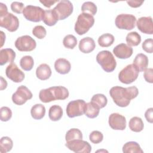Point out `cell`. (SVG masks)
Here are the masks:
<instances>
[{"label":"cell","mask_w":153,"mask_h":153,"mask_svg":"<svg viewBox=\"0 0 153 153\" xmlns=\"http://www.w3.org/2000/svg\"><path fill=\"white\" fill-rule=\"evenodd\" d=\"M143 77L145 81L149 83L153 82V69L152 68H148L144 71Z\"/></svg>","instance_id":"b9f144b4"},{"label":"cell","mask_w":153,"mask_h":153,"mask_svg":"<svg viewBox=\"0 0 153 153\" xmlns=\"http://www.w3.org/2000/svg\"><path fill=\"white\" fill-rule=\"evenodd\" d=\"M123 152L124 153H143V151L138 143L134 141H130L123 145Z\"/></svg>","instance_id":"4316f807"},{"label":"cell","mask_w":153,"mask_h":153,"mask_svg":"<svg viewBox=\"0 0 153 153\" xmlns=\"http://www.w3.org/2000/svg\"><path fill=\"white\" fill-rule=\"evenodd\" d=\"M0 33H1V47H2L3 45H4V43L5 41V35L4 34V32L2 31V30L0 32Z\"/></svg>","instance_id":"c3c4849f"},{"label":"cell","mask_w":153,"mask_h":153,"mask_svg":"<svg viewBox=\"0 0 153 153\" xmlns=\"http://www.w3.org/2000/svg\"><path fill=\"white\" fill-rule=\"evenodd\" d=\"M63 109L61 106L54 105L51 106L48 111V117L53 121H57L63 116Z\"/></svg>","instance_id":"d4e9b609"},{"label":"cell","mask_w":153,"mask_h":153,"mask_svg":"<svg viewBox=\"0 0 153 153\" xmlns=\"http://www.w3.org/2000/svg\"><path fill=\"white\" fill-rule=\"evenodd\" d=\"M58 20V16L53 9L45 11L42 21L46 25L48 26H54L57 23Z\"/></svg>","instance_id":"603a6c76"},{"label":"cell","mask_w":153,"mask_h":153,"mask_svg":"<svg viewBox=\"0 0 153 153\" xmlns=\"http://www.w3.org/2000/svg\"><path fill=\"white\" fill-rule=\"evenodd\" d=\"M95 47V42L91 37H85L82 38L79 41L78 45L79 50L83 53H90L94 50Z\"/></svg>","instance_id":"ac0fdd59"},{"label":"cell","mask_w":153,"mask_h":153,"mask_svg":"<svg viewBox=\"0 0 153 153\" xmlns=\"http://www.w3.org/2000/svg\"><path fill=\"white\" fill-rule=\"evenodd\" d=\"M139 72L133 64L128 65L120 72L118 79L123 84H130L137 78Z\"/></svg>","instance_id":"5b68a950"},{"label":"cell","mask_w":153,"mask_h":153,"mask_svg":"<svg viewBox=\"0 0 153 153\" xmlns=\"http://www.w3.org/2000/svg\"><path fill=\"white\" fill-rule=\"evenodd\" d=\"M86 103L84 100L78 99L71 101L66 106V114L69 118L82 115L85 112Z\"/></svg>","instance_id":"52a82bcc"},{"label":"cell","mask_w":153,"mask_h":153,"mask_svg":"<svg viewBox=\"0 0 153 153\" xmlns=\"http://www.w3.org/2000/svg\"><path fill=\"white\" fill-rule=\"evenodd\" d=\"M65 146L74 152L90 153L91 151V146L90 143L82 139H75L66 142Z\"/></svg>","instance_id":"4fadbf2b"},{"label":"cell","mask_w":153,"mask_h":153,"mask_svg":"<svg viewBox=\"0 0 153 153\" xmlns=\"http://www.w3.org/2000/svg\"><path fill=\"white\" fill-rule=\"evenodd\" d=\"M103 139V134L97 130L93 131L89 135L90 140L94 144H97L100 143Z\"/></svg>","instance_id":"f35d334b"},{"label":"cell","mask_w":153,"mask_h":153,"mask_svg":"<svg viewBox=\"0 0 153 153\" xmlns=\"http://www.w3.org/2000/svg\"><path fill=\"white\" fill-rule=\"evenodd\" d=\"M12 117V111L7 106H2L0 109V118L2 121H8Z\"/></svg>","instance_id":"74e56055"},{"label":"cell","mask_w":153,"mask_h":153,"mask_svg":"<svg viewBox=\"0 0 153 153\" xmlns=\"http://www.w3.org/2000/svg\"><path fill=\"white\" fill-rule=\"evenodd\" d=\"M136 18L134 16L130 14H120L115 19V23L120 29L131 30L134 28Z\"/></svg>","instance_id":"ba28073f"},{"label":"cell","mask_w":153,"mask_h":153,"mask_svg":"<svg viewBox=\"0 0 153 153\" xmlns=\"http://www.w3.org/2000/svg\"><path fill=\"white\" fill-rule=\"evenodd\" d=\"M139 94V90L136 86L124 88L120 86H114L109 90V94L114 102L118 106L124 108L127 106L131 100L136 98Z\"/></svg>","instance_id":"6da1fadb"},{"label":"cell","mask_w":153,"mask_h":153,"mask_svg":"<svg viewBox=\"0 0 153 153\" xmlns=\"http://www.w3.org/2000/svg\"><path fill=\"white\" fill-rule=\"evenodd\" d=\"M91 102L101 109L106 106L108 103V99L104 94L99 93L93 96L91 99Z\"/></svg>","instance_id":"d6a6232c"},{"label":"cell","mask_w":153,"mask_h":153,"mask_svg":"<svg viewBox=\"0 0 153 153\" xmlns=\"http://www.w3.org/2000/svg\"><path fill=\"white\" fill-rule=\"evenodd\" d=\"M96 61L106 72H113L117 66V62L114 56L108 50L100 51L96 56Z\"/></svg>","instance_id":"3957f363"},{"label":"cell","mask_w":153,"mask_h":153,"mask_svg":"<svg viewBox=\"0 0 153 153\" xmlns=\"http://www.w3.org/2000/svg\"><path fill=\"white\" fill-rule=\"evenodd\" d=\"M145 117L146 121L150 123H153V108H148L145 113Z\"/></svg>","instance_id":"7bdbcfd3"},{"label":"cell","mask_w":153,"mask_h":153,"mask_svg":"<svg viewBox=\"0 0 153 153\" xmlns=\"http://www.w3.org/2000/svg\"><path fill=\"white\" fill-rule=\"evenodd\" d=\"M114 36L109 33L100 35L98 38V44L102 47H110L114 42Z\"/></svg>","instance_id":"f1b7e54d"},{"label":"cell","mask_w":153,"mask_h":153,"mask_svg":"<svg viewBox=\"0 0 153 153\" xmlns=\"http://www.w3.org/2000/svg\"><path fill=\"white\" fill-rule=\"evenodd\" d=\"M39 2L42 4L45 7L50 8L53 5H54L56 2H59V0H43V1H39Z\"/></svg>","instance_id":"f6af8a7d"},{"label":"cell","mask_w":153,"mask_h":153,"mask_svg":"<svg viewBox=\"0 0 153 153\" xmlns=\"http://www.w3.org/2000/svg\"><path fill=\"white\" fill-rule=\"evenodd\" d=\"M33 94L30 90L25 85L19 86L16 91L12 95L13 102L17 105H22L25 104L27 100L32 98Z\"/></svg>","instance_id":"9c48e42d"},{"label":"cell","mask_w":153,"mask_h":153,"mask_svg":"<svg viewBox=\"0 0 153 153\" xmlns=\"http://www.w3.org/2000/svg\"><path fill=\"white\" fill-rule=\"evenodd\" d=\"M5 74L8 78L12 81L19 83L23 81L25 79V75L14 63H11L7 66L5 69Z\"/></svg>","instance_id":"5bb4252c"},{"label":"cell","mask_w":153,"mask_h":153,"mask_svg":"<svg viewBox=\"0 0 153 153\" xmlns=\"http://www.w3.org/2000/svg\"><path fill=\"white\" fill-rule=\"evenodd\" d=\"M14 45L20 51H31L36 48V42L30 36L23 35L17 38Z\"/></svg>","instance_id":"30bf717a"},{"label":"cell","mask_w":153,"mask_h":153,"mask_svg":"<svg viewBox=\"0 0 153 153\" xmlns=\"http://www.w3.org/2000/svg\"><path fill=\"white\" fill-rule=\"evenodd\" d=\"M82 139V134L81 131L76 128H71L69 130L65 135V140L66 142H69L71 140H75V139Z\"/></svg>","instance_id":"836d02e7"},{"label":"cell","mask_w":153,"mask_h":153,"mask_svg":"<svg viewBox=\"0 0 153 153\" xmlns=\"http://www.w3.org/2000/svg\"><path fill=\"white\" fill-rule=\"evenodd\" d=\"M30 114L34 120H41L45 116V108L42 104H35L30 109Z\"/></svg>","instance_id":"cb8c5ba5"},{"label":"cell","mask_w":153,"mask_h":153,"mask_svg":"<svg viewBox=\"0 0 153 153\" xmlns=\"http://www.w3.org/2000/svg\"><path fill=\"white\" fill-rule=\"evenodd\" d=\"M100 108L91 102L87 103L85 109V115L89 118H94L99 114Z\"/></svg>","instance_id":"83f0119b"},{"label":"cell","mask_w":153,"mask_h":153,"mask_svg":"<svg viewBox=\"0 0 153 153\" xmlns=\"http://www.w3.org/2000/svg\"><path fill=\"white\" fill-rule=\"evenodd\" d=\"M68 90L63 86H54L42 89L39 93V98L43 103H49L56 100H65L69 96Z\"/></svg>","instance_id":"7a4b0ae2"},{"label":"cell","mask_w":153,"mask_h":153,"mask_svg":"<svg viewBox=\"0 0 153 153\" xmlns=\"http://www.w3.org/2000/svg\"><path fill=\"white\" fill-rule=\"evenodd\" d=\"M32 34L38 39H41L45 37L47 31L45 27L41 25L36 26L32 29Z\"/></svg>","instance_id":"8d00e7d4"},{"label":"cell","mask_w":153,"mask_h":153,"mask_svg":"<svg viewBox=\"0 0 153 153\" xmlns=\"http://www.w3.org/2000/svg\"><path fill=\"white\" fill-rule=\"evenodd\" d=\"M148 57L143 54H137L133 62V65L136 67L139 72H143L148 66Z\"/></svg>","instance_id":"44dd1931"},{"label":"cell","mask_w":153,"mask_h":153,"mask_svg":"<svg viewBox=\"0 0 153 153\" xmlns=\"http://www.w3.org/2000/svg\"><path fill=\"white\" fill-rule=\"evenodd\" d=\"M36 77L42 81L48 79L51 75V69L46 63L41 64L36 69Z\"/></svg>","instance_id":"7402d4cb"},{"label":"cell","mask_w":153,"mask_h":153,"mask_svg":"<svg viewBox=\"0 0 153 153\" xmlns=\"http://www.w3.org/2000/svg\"><path fill=\"white\" fill-rule=\"evenodd\" d=\"M63 44L67 48L74 49L77 44V39L74 35L69 34L64 37Z\"/></svg>","instance_id":"d590c367"},{"label":"cell","mask_w":153,"mask_h":153,"mask_svg":"<svg viewBox=\"0 0 153 153\" xmlns=\"http://www.w3.org/2000/svg\"><path fill=\"white\" fill-rule=\"evenodd\" d=\"M94 23V18L90 14L82 13L77 18L75 24L74 29L75 32L82 35L86 33Z\"/></svg>","instance_id":"277c9868"},{"label":"cell","mask_w":153,"mask_h":153,"mask_svg":"<svg viewBox=\"0 0 153 153\" xmlns=\"http://www.w3.org/2000/svg\"><path fill=\"white\" fill-rule=\"evenodd\" d=\"M143 2H144L143 1L134 0V1H127V3L130 7L132 8H137L140 7L142 4L143 3Z\"/></svg>","instance_id":"ee69618b"},{"label":"cell","mask_w":153,"mask_h":153,"mask_svg":"<svg viewBox=\"0 0 153 153\" xmlns=\"http://www.w3.org/2000/svg\"><path fill=\"white\" fill-rule=\"evenodd\" d=\"M109 126L115 130H124L126 128V117L118 113H112L109 117Z\"/></svg>","instance_id":"9a60e30c"},{"label":"cell","mask_w":153,"mask_h":153,"mask_svg":"<svg viewBox=\"0 0 153 153\" xmlns=\"http://www.w3.org/2000/svg\"><path fill=\"white\" fill-rule=\"evenodd\" d=\"M126 40L127 45L137 46L141 42V36L137 32H131L127 35Z\"/></svg>","instance_id":"f546056e"},{"label":"cell","mask_w":153,"mask_h":153,"mask_svg":"<svg viewBox=\"0 0 153 153\" xmlns=\"http://www.w3.org/2000/svg\"><path fill=\"white\" fill-rule=\"evenodd\" d=\"M97 10V6L93 2L86 1L84 2L81 6V11L82 13L90 14L93 16L96 14Z\"/></svg>","instance_id":"e575fe53"},{"label":"cell","mask_w":153,"mask_h":153,"mask_svg":"<svg viewBox=\"0 0 153 153\" xmlns=\"http://www.w3.org/2000/svg\"><path fill=\"white\" fill-rule=\"evenodd\" d=\"M133 48L124 43H121L115 46L113 49L115 56L121 59L129 58L133 54Z\"/></svg>","instance_id":"e0dca14e"},{"label":"cell","mask_w":153,"mask_h":153,"mask_svg":"<svg viewBox=\"0 0 153 153\" xmlns=\"http://www.w3.org/2000/svg\"><path fill=\"white\" fill-rule=\"evenodd\" d=\"M16 58V53L11 48H4L0 50V65L13 63Z\"/></svg>","instance_id":"ffe728a7"},{"label":"cell","mask_w":153,"mask_h":153,"mask_svg":"<svg viewBox=\"0 0 153 153\" xmlns=\"http://www.w3.org/2000/svg\"><path fill=\"white\" fill-rule=\"evenodd\" d=\"M7 87V81L1 76V90H3L5 89Z\"/></svg>","instance_id":"7dc6e473"},{"label":"cell","mask_w":153,"mask_h":153,"mask_svg":"<svg viewBox=\"0 0 153 153\" xmlns=\"http://www.w3.org/2000/svg\"><path fill=\"white\" fill-rule=\"evenodd\" d=\"M128 126L132 131L138 133L143 130L144 124L142 120L140 117H133L130 120Z\"/></svg>","instance_id":"484cf974"},{"label":"cell","mask_w":153,"mask_h":153,"mask_svg":"<svg viewBox=\"0 0 153 153\" xmlns=\"http://www.w3.org/2000/svg\"><path fill=\"white\" fill-rule=\"evenodd\" d=\"M45 11L41 7L32 5L25 7L23 15L27 20L33 22H39L43 20Z\"/></svg>","instance_id":"8992f818"},{"label":"cell","mask_w":153,"mask_h":153,"mask_svg":"<svg viewBox=\"0 0 153 153\" xmlns=\"http://www.w3.org/2000/svg\"><path fill=\"white\" fill-rule=\"evenodd\" d=\"M0 26L6 29L9 32H13L18 29L19 20L16 16L8 13L7 14L0 17Z\"/></svg>","instance_id":"7c38bea8"},{"label":"cell","mask_w":153,"mask_h":153,"mask_svg":"<svg viewBox=\"0 0 153 153\" xmlns=\"http://www.w3.org/2000/svg\"><path fill=\"white\" fill-rule=\"evenodd\" d=\"M8 13V8L5 4L0 2V17H2Z\"/></svg>","instance_id":"bcb514c9"},{"label":"cell","mask_w":153,"mask_h":153,"mask_svg":"<svg viewBox=\"0 0 153 153\" xmlns=\"http://www.w3.org/2000/svg\"><path fill=\"white\" fill-rule=\"evenodd\" d=\"M136 24L137 29L141 32L149 35L153 33L152 19L151 16L140 17Z\"/></svg>","instance_id":"2e32d148"},{"label":"cell","mask_w":153,"mask_h":153,"mask_svg":"<svg viewBox=\"0 0 153 153\" xmlns=\"http://www.w3.org/2000/svg\"><path fill=\"white\" fill-rule=\"evenodd\" d=\"M142 49L148 53H152L153 52V39L149 38L145 39L142 45Z\"/></svg>","instance_id":"ab89813d"},{"label":"cell","mask_w":153,"mask_h":153,"mask_svg":"<svg viewBox=\"0 0 153 153\" xmlns=\"http://www.w3.org/2000/svg\"><path fill=\"white\" fill-rule=\"evenodd\" d=\"M24 4L22 2L14 1L11 4V10L16 13L21 14L23 13L24 10Z\"/></svg>","instance_id":"60d3db41"},{"label":"cell","mask_w":153,"mask_h":153,"mask_svg":"<svg viewBox=\"0 0 153 153\" xmlns=\"http://www.w3.org/2000/svg\"><path fill=\"white\" fill-rule=\"evenodd\" d=\"M54 68L56 72L60 74H68L71 69V63L66 59L59 58L54 62Z\"/></svg>","instance_id":"d6986e66"},{"label":"cell","mask_w":153,"mask_h":153,"mask_svg":"<svg viewBox=\"0 0 153 153\" xmlns=\"http://www.w3.org/2000/svg\"><path fill=\"white\" fill-rule=\"evenodd\" d=\"M34 65V60L30 56H25L20 60V66L21 68L26 71H30Z\"/></svg>","instance_id":"1f68e13d"},{"label":"cell","mask_w":153,"mask_h":153,"mask_svg":"<svg viewBox=\"0 0 153 153\" xmlns=\"http://www.w3.org/2000/svg\"><path fill=\"white\" fill-rule=\"evenodd\" d=\"M73 10V5L69 0H62L59 1L53 8V10L56 12L60 20L68 17L72 13Z\"/></svg>","instance_id":"8fae6325"},{"label":"cell","mask_w":153,"mask_h":153,"mask_svg":"<svg viewBox=\"0 0 153 153\" xmlns=\"http://www.w3.org/2000/svg\"><path fill=\"white\" fill-rule=\"evenodd\" d=\"M13 146V142L8 136L2 137L0 140V152L6 153L11 150Z\"/></svg>","instance_id":"4dcf8cb0"}]
</instances>
